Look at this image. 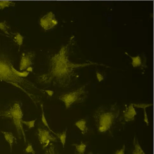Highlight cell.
Segmentation results:
<instances>
[{"mask_svg": "<svg viewBox=\"0 0 154 154\" xmlns=\"http://www.w3.org/2000/svg\"><path fill=\"white\" fill-rule=\"evenodd\" d=\"M72 36L66 44L52 55L49 61V68L46 73L38 76V82L42 85L52 86L58 88H69L75 84L79 78V69L90 66H106L90 61L76 63L71 61V48L73 46Z\"/></svg>", "mask_w": 154, "mask_h": 154, "instance_id": "cell-1", "label": "cell"}, {"mask_svg": "<svg viewBox=\"0 0 154 154\" xmlns=\"http://www.w3.org/2000/svg\"><path fill=\"white\" fill-rule=\"evenodd\" d=\"M14 68L8 56L0 53V81L8 83L22 90L34 101L33 95L31 92L38 89L28 80L17 76L13 71Z\"/></svg>", "mask_w": 154, "mask_h": 154, "instance_id": "cell-2", "label": "cell"}, {"mask_svg": "<svg viewBox=\"0 0 154 154\" xmlns=\"http://www.w3.org/2000/svg\"><path fill=\"white\" fill-rule=\"evenodd\" d=\"M120 107L117 103L110 107L100 106L93 114L97 129L100 133H106L113 128L120 116Z\"/></svg>", "mask_w": 154, "mask_h": 154, "instance_id": "cell-3", "label": "cell"}, {"mask_svg": "<svg viewBox=\"0 0 154 154\" xmlns=\"http://www.w3.org/2000/svg\"><path fill=\"white\" fill-rule=\"evenodd\" d=\"M90 82H86L78 88L72 90L71 91L64 93L59 96V100L64 102L66 109H69L74 105L81 103L86 98H88L89 92L87 90V87Z\"/></svg>", "mask_w": 154, "mask_h": 154, "instance_id": "cell-4", "label": "cell"}, {"mask_svg": "<svg viewBox=\"0 0 154 154\" xmlns=\"http://www.w3.org/2000/svg\"><path fill=\"white\" fill-rule=\"evenodd\" d=\"M0 116L9 118L10 120H12L13 125H15L16 128L17 132H18L19 135L22 134L24 142L26 143V135L23 128V113L19 101H16L8 110L1 112L0 113Z\"/></svg>", "mask_w": 154, "mask_h": 154, "instance_id": "cell-5", "label": "cell"}, {"mask_svg": "<svg viewBox=\"0 0 154 154\" xmlns=\"http://www.w3.org/2000/svg\"><path fill=\"white\" fill-rule=\"evenodd\" d=\"M37 135L40 145L42 146L43 149L47 148L49 145L50 144V143L57 141V138L51 134L49 130H47L43 128H38Z\"/></svg>", "mask_w": 154, "mask_h": 154, "instance_id": "cell-6", "label": "cell"}, {"mask_svg": "<svg viewBox=\"0 0 154 154\" xmlns=\"http://www.w3.org/2000/svg\"><path fill=\"white\" fill-rule=\"evenodd\" d=\"M40 24L45 31H49L57 25L58 20L56 19L55 14L53 12H49L47 14L41 17Z\"/></svg>", "mask_w": 154, "mask_h": 154, "instance_id": "cell-7", "label": "cell"}, {"mask_svg": "<svg viewBox=\"0 0 154 154\" xmlns=\"http://www.w3.org/2000/svg\"><path fill=\"white\" fill-rule=\"evenodd\" d=\"M35 56V53L33 51L23 52L21 55V58H20L19 64L20 71H24L28 68L33 66Z\"/></svg>", "mask_w": 154, "mask_h": 154, "instance_id": "cell-8", "label": "cell"}, {"mask_svg": "<svg viewBox=\"0 0 154 154\" xmlns=\"http://www.w3.org/2000/svg\"><path fill=\"white\" fill-rule=\"evenodd\" d=\"M125 54L129 56V57H130V58H131V64L133 68H139L143 69L147 67L146 57L143 53L141 54V56L140 55H138L135 56V57H132V56L128 54L127 52H125Z\"/></svg>", "mask_w": 154, "mask_h": 154, "instance_id": "cell-9", "label": "cell"}, {"mask_svg": "<svg viewBox=\"0 0 154 154\" xmlns=\"http://www.w3.org/2000/svg\"><path fill=\"white\" fill-rule=\"evenodd\" d=\"M136 115H137V112H136L134 107L133 106L132 103H131L129 106L126 107L124 111L123 116L124 121L125 122L134 121Z\"/></svg>", "mask_w": 154, "mask_h": 154, "instance_id": "cell-10", "label": "cell"}, {"mask_svg": "<svg viewBox=\"0 0 154 154\" xmlns=\"http://www.w3.org/2000/svg\"><path fill=\"white\" fill-rule=\"evenodd\" d=\"M75 126L78 127L81 132L83 135H85L88 132V128L87 127V121L86 119H81L77 121L74 123Z\"/></svg>", "mask_w": 154, "mask_h": 154, "instance_id": "cell-11", "label": "cell"}, {"mask_svg": "<svg viewBox=\"0 0 154 154\" xmlns=\"http://www.w3.org/2000/svg\"><path fill=\"white\" fill-rule=\"evenodd\" d=\"M0 132H1L3 134V135H4V138L6 141V142H7L9 144L10 148V152H12L13 142H14L15 139H16L14 135H13L12 133L10 132H5V131H1V130Z\"/></svg>", "mask_w": 154, "mask_h": 154, "instance_id": "cell-12", "label": "cell"}, {"mask_svg": "<svg viewBox=\"0 0 154 154\" xmlns=\"http://www.w3.org/2000/svg\"><path fill=\"white\" fill-rule=\"evenodd\" d=\"M134 150H132V154H146L145 152L143 151V150L142 149L141 145H140L138 141V139L136 138V137H134Z\"/></svg>", "mask_w": 154, "mask_h": 154, "instance_id": "cell-13", "label": "cell"}, {"mask_svg": "<svg viewBox=\"0 0 154 154\" xmlns=\"http://www.w3.org/2000/svg\"><path fill=\"white\" fill-rule=\"evenodd\" d=\"M73 146L75 147V150L78 154H84L86 151L87 145L86 143H81L79 145L77 144H73Z\"/></svg>", "mask_w": 154, "mask_h": 154, "instance_id": "cell-14", "label": "cell"}, {"mask_svg": "<svg viewBox=\"0 0 154 154\" xmlns=\"http://www.w3.org/2000/svg\"><path fill=\"white\" fill-rule=\"evenodd\" d=\"M66 132H67V128H66L65 129V130L64 132H62L61 133H58V134L56 133V135L58 136V138L59 139V141H60V142L61 143L63 148H64L65 147V143H66Z\"/></svg>", "mask_w": 154, "mask_h": 154, "instance_id": "cell-15", "label": "cell"}, {"mask_svg": "<svg viewBox=\"0 0 154 154\" xmlns=\"http://www.w3.org/2000/svg\"><path fill=\"white\" fill-rule=\"evenodd\" d=\"M16 5V3L13 1H0V10H3L5 8L11 7Z\"/></svg>", "mask_w": 154, "mask_h": 154, "instance_id": "cell-16", "label": "cell"}, {"mask_svg": "<svg viewBox=\"0 0 154 154\" xmlns=\"http://www.w3.org/2000/svg\"><path fill=\"white\" fill-rule=\"evenodd\" d=\"M10 29V26L6 21H3L2 22H0V30L3 31V32L6 34V35H9L8 31Z\"/></svg>", "mask_w": 154, "mask_h": 154, "instance_id": "cell-17", "label": "cell"}, {"mask_svg": "<svg viewBox=\"0 0 154 154\" xmlns=\"http://www.w3.org/2000/svg\"><path fill=\"white\" fill-rule=\"evenodd\" d=\"M23 40L24 37L22 36L20 33H16L14 38H13V41H15V43L19 46H21L23 44Z\"/></svg>", "mask_w": 154, "mask_h": 154, "instance_id": "cell-18", "label": "cell"}, {"mask_svg": "<svg viewBox=\"0 0 154 154\" xmlns=\"http://www.w3.org/2000/svg\"><path fill=\"white\" fill-rule=\"evenodd\" d=\"M41 108H42V116H41L42 121L43 124L45 126V127H46L49 129V130L51 132H52V133H53V134H54L56 135V133H54L53 131H52L51 129V128L49 127V124H48L46 118H45V114H44V107H43V105H41Z\"/></svg>", "mask_w": 154, "mask_h": 154, "instance_id": "cell-19", "label": "cell"}, {"mask_svg": "<svg viewBox=\"0 0 154 154\" xmlns=\"http://www.w3.org/2000/svg\"><path fill=\"white\" fill-rule=\"evenodd\" d=\"M45 154H59L56 152L55 150V146L52 143H50V144L49 145V147L46 149Z\"/></svg>", "mask_w": 154, "mask_h": 154, "instance_id": "cell-20", "label": "cell"}, {"mask_svg": "<svg viewBox=\"0 0 154 154\" xmlns=\"http://www.w3.org/2000/svg\"><path fill=\"white\" fill-rule=\"evenodd\" d=\"M132 104H133V106L134 107V108H143V110L146 109V108L152 106V103H132Z\"/></svg>", "mask_w": 154, "mask_h": 154, "instance_id": "cell-21", "label": "cell"}, {"mask_svg": "<svg viewBox=\"0 0 154 154\" xmlns=\"http://www.w3.org/2000/svg\"><path fill=\"white\" fill-rule=\"evenodd\" d=\"M13 71H14V73L17 76L19 77H21V78H25V77H27L30 74V73L27 72L26 71H23L22 72H20V71H17V70L15 68L14 69H13Z\"/></svg>", "mask_w": 154, "mask_h": 154, "instance_id": "cell-22", "label": "cell"}, {"mask_svg": "<svg viewBox=\"0 0 154 154\" xmlns=\"http://www.w3.org/2000/svg\"><path fill=\"white\" fill-rule=\"evenodd\" d=\"M35 122L36 120H33L31 121H23V124L26 125L28 127L29 129L33 128L35 127Z\"/></svg>", "mask_w": 154, "mask_h": 154, "instance_id": "cell-23", "label": "cell"}, {"mask_svg": "<svg viewBox=\"0 0 154 154\" xmlns=\"http://www.w3.org/2000/svg\"><path fill=\"white\" fill-rule=\"evenodd\" d=\"M24 152L27 153H31V154H35V151L31 143H28V146H26V148L24 150Z\"/></svg>", "mask_w": 154, "mask_h": 154, "instance_id": "cell-24", "label": "cell"}, {"mask_svg": "<svg viewBox=\"0 0 154 154\" xmlns=\"http://www.w3.org/2000/svg\"><path fill=\"white\" fill-rule=\"evenodd\" d=\"M143 121H144V122H145L146 126H148L150 125L149 121H148V115H147L146 109L144 110V118H143Z\"/></svg>", "mask_w": 154, "mask_h": 154, "instance_id": "cell-25", "label": "cell"}, {"mask_svg": "<svg viewBox=\"0 0 154 154\" xmlns=\"http://www.w3.org/2000/svg\"><path fill=\"white\" fill-rule=\"evenodd\" d=\"M96 76H97V79L98 80V82H102L104 78V76L101 74V73H100L99 72H98V71L96 72Z\"/></svg>", "mask_w": 154, "mask_h": 154, "instance_id": "cell-26", "label": "cell"}, {"mask_svg": "<svg viewBox=\"0 0 154 154\" xmlns=\"http://www.w3.org/2000/svg\"><path fill=\"white\" fill-rule=\"evenodd\" d=\"M125 145H123V147L120 150H118L114 154H125Z\"/></svg>", "mask_w": 154, "mask_h": 154, "instance_id": "cell-27", "label": "cell"}, {"mask_svg": "<svg viewBox=\"0 0 154 154\" xmlns=\"http://www.w3.org/2000/svg\"><path fill=\"white\" fill-rule=\"evenodd\" d=\"M45 92L48 95L51 97L53 96V94H54V91H51V90H45Z\"/></svg>", "mask_w": 154, "mask_h": 154, "instance_id": "cell-28", "label": "cell"}, {"mask_svg": "<svg viewBox=\"0 0 154 154\" xmlns=\"http://www.w3.org/2000/svg\"><path fill=\"white\" fill-rule=\"evenodd\" d=\"M26 70V71H27V72H29V73H30V72H33V68L32 66H31V67L28 68Z\"/></svg>", "mask_w": 154, "mask_h": 154, "instance_id": "cell-29", "label": "cell"}, {"mask_svg": "<svg viewBox=\"0 0 154 154\" xmlns=\"http://www.w3.org/2000/svg\"><path fill=\"white\" fill-rule=\"evenodd\" d=\"M88 154H93L92 152H90Z\"/></svg>", "mask_w": 154, "mask_h": 154, "instance_id": "cell-30", "label": "cell"}]
</instances>
